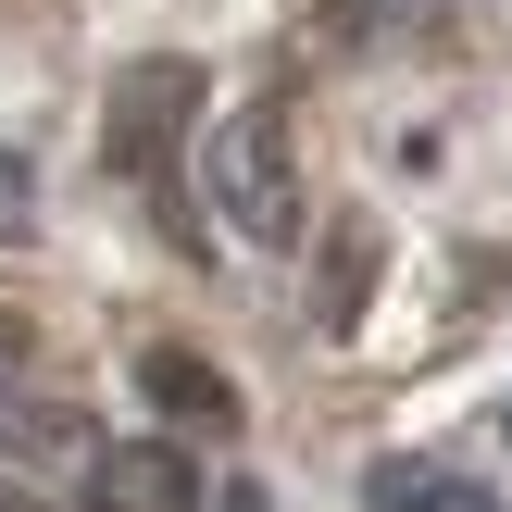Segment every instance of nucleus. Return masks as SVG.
Wrapping results in <instances>:
<instances>
[{
  "label": "nucleus",
  "instance_id": "39448f33",
  "mask_svg": "<svg viewBox=\"0 0 512 512\" xmlns=\"http://www.w3.org/2000/svg\"><path fill=\"white\" fill-rule=\"evenodd\" d=\"M363 500H375V512H500L475 475H450V463H375Z\"/></svg>",
  "mask_w": 512,
  "mask_h": 512
},
{
  "label": "nucleus",
  "instance_id": "f257e3e1",
  "mask_svg": "<svg viewBox=\"0 0 512 512\" xmlns=\"http://www.w3.org/2000/svg\"><path fill=\"white\" fill-rule=\"evenodd\" d=\"M200 188H213V213L238 225L250 250H288V238H300V163H288L275 100H238V113L200 138Z\"/></svg>",
  "mask_w": 512,
  "mask_h": 512
},
{
  "label": "nucleus",
  "instance_id": "7ed1b4c3",
  "mask_svg": "<svg viewBox=\"0 0 512 512\" xmlns=\"http://www.w3.org/2000/svg\"><path fill=\"white\" fill-rule=\"evenodd\" d=\"M188 100H200V75H188V63H138V75L113 88V163H125V175H150V163L175 150V125H188Z\"/></svg>",
  "mask_w": 512,
  "mask_h": 512
},
{
  "label": "nucleus",
  "instance_id": "0eeeda50",
  "mask_svg": "<svg viewBox=\"0 0 512 512\" xmlns=\"http://www.w3.org/2000/svg\"><path fill=\"white\" fill-rule=\"evenodd\" d=\"M13 375H25V325L0 313V400H13Z\"/></svg>",
  "mask_w": 512,
  "mask_h": 512
},
{
  "label": "nucleus",
  "instance_id": "1a4fd4ad",
  "mask_svg": "<svg viewBox=\"0 0 512 512\" xmlns=\"http://www.w3.org/2000/svg\"><path fill=\"white\" fill-rule=\"evenodd\" d=\"M0 512H25V500H0Z\"/></svg>",
  "mask_w": 512,
  "mask_h": 512
},
{
  "label": "nucleus",
  "instance_id": "20e7f679",
  "mask_svg": "<svg viewBox=\"0 0 512 512\" xmlns=\"http://www.w3.org/2000/svg\"><path fill=\"white\" fill-rule=\"evenodd\" d=\"M138 400L163 425H188V438H238V388H225L200 350H138Z\"/></svg>",
  "mask_w": 512,
  "mask_h": 512
},
{
  "label": "nucleus",
  "instance_id": "6e6552de",
  "mask_svg": "<svg viewBox=\"0 0 512 512\" xmlns=\"http://www.w3.org/2000/svg\"><path fill=\"white\" fill-rule=\"evenodd\" d=\"M25 200H38V188H25V163H0V225H25Z\"/></svg>",
  "mask_w": 512,
  "mask_h": 512
},
{
  "label": "nucleus",
  "instance_id": "423d86ee",
  "mask_svg": "<svg viewBox=\"0 0 512 512\" xmlns=\"http://www.w3.org/2000/svg\"><path fill=\"white\" fill-rule=\"evenodd\" d=\"M363 288H375V238L350 225V238L325 250V325H350V313H363Z\"/></svg>",
  "mask_w": 512,
  "mask_h": 512
},
{
  "label": "nucleus",
  "instance_id": "f03ea898",
  "mask_svg": "<svg viewBox=\"0 0 512 512\" xmlns=\"http://www.w3.org/2000/svg\"><path fill=\"white\" fill-rule=\"evenodd\" d=\"M88 500H100V512H200V475H188L175 438H113V450L88 463Z\"/></svg>",
  "mask_w": 512,
  "mask_h": 512
}]
</instances>
